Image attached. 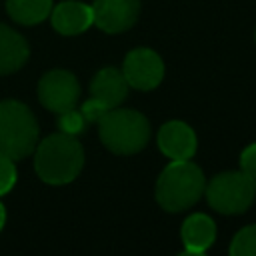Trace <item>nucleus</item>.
Wrapping results in <instances>:
<instances>
[{
	"label": "nucleus",
	"instance_id": "7ed1b4c3",
	"mask_svg": "<svg viewBox=\"0 0 256 256\" xmlns=\"http://www.w3.org/2000/svg\"><path fill=\"white\" fill-rule=\"evenodd\" d=\"M96 124L100 142L114 154H136L150 140V124L146 116L130 108H110Z\"/></svg>",
	"mask_w": 256,
	"mask_h": 256
},
{
	"label": "nucleus",
	"instance_id": "a211bd4d",
	"mask_svg": "<svg viewBox=\"0 0 256 256\" xmlns=\"http://www.w3.org/2000/svg\"><path fill=\"white\" fill-rule=\"evenodd\" d=\"M80 112H82V116H84V120H86V122H98V120L108 112V108H106L100 100H96V98H92V96H90V98L82 104Z\"/></svg>",
	"mask_w": 256,
	"mask_h": 256
},
{
	"label": "nucleus",
	"instance_id": "f3484780",
	"mask_svg": "<svg viewBox=\"0 0 256 256\" xmlns=\"http://www.w3.org/2000/svg\"><path fill=\"white\" fill-rule=\"evenodd\" d=\"M16 184V166L14 160L0 154V196L8 194Z\"/></svg>",
	"mask_w": 256,
	"mask_h": 256
},
{
	"label": "nucleus",
	"instance_id": "2eb2a0df",
	"mask_svg": "<svg viewBox=\"0 0 256 256\" xmlns=\"http://www.w3.org/2000/svg\"><path fill=\"white\" fill-rule=\"evenodd\" d=\"M232 256H256V224L244 226L236 232L232 244H230Z\"/></svg>",
	"mask_w": 256,
	"mask_h": 256
},
{
	"label": "nucleus",
	"instance_id": "0eeeda50",
	"mask_svg": "<svg viewBox=\"0 0 256 256\" xmlns=\"http://www.w3.org/2000/svg\"><path fill=\"white\" fill-rule=\"evenodd\" d=\"M122 74L130 88L148 92L154 90L164 78V62L152 48H134L126 54Z\"/></svg>",
	"mask_w": 256,
	"mask_h": 256
},
{
	"label": "nucleus",
	"instance_id": "4468645a",
	"mask_svg": "<svg viewBox=\"0 0 256 256\" xmlns=\"http://www.w3.org/2000/svg\"><path fill=\"white\" fill-rule=\"evenodd\" d=\"M52 0H6L8 16L24 26L44 22L52 12Z\"/></svg>",
	"mask_w": 256,
	"mask_h": 256
},
{
	"label": "nucleus",
	"instance_id": "f03ea898",
	"mask_svg": "<svg viewBox=\"0 0 256 256\" xmlns=\"http://www.w3.org/2000/svg\"><path fill=\"white\" fill-rule=\"evenodd\" d=\"M204 186L206 178L198 164L172 160L156 180V202L166 212H182L200 200Z\"/></svg>",
	"mask_w": 256,
	"mask_h": 256
},
{
	"label": "nucleus",
	"instance_id": "9d476101",
	"mask_svg": "<svg viewBox=\"0 0 256 256\" xmlns=\"http://www.w3.org/2000/svg\"><path fill=\"white\" fill-rule=\"evenodd\" d=\"M48 18L54 30L60 32L62 36H78L94 24L92 6L76 0H62L60 4L52 6Z\"/></svg>",
	"mask_w": 256,
	"mask_h": 256
},
{
	"label": "nucleus",
	"instance_id": "ddd939ff",
	"mask_svg": "<svg viewBox=\"0 0 256 256\" xmlns=\"http://www.w3.org/2000/svg\"><path fill=\"white\" fill-rule=\"evenodd\" d=\"M30 48L26 38L6 24H0V76L20 70L26 64Z\"/></svg>",
	"mask_w": 256,
	"mask_h": 256
},
{
	"label": "nucleus",
	"instance_id": "9b49d317",
	"mask_svg": "<svg viewBox=\"0 0 256 256\" xmlns=\"http://www.w3.org/2000/svg\"><path fill=\"white\" fill-rule=\"evenodd\" d=\"M128 82L118 68H102L94 74L90 82V96L100 100L108 110L120 106L128 96Z\"/></svg>",
	"mask_w": 256,
	"mask_h": 256
},
{
	"label": "nucleus",
	"instance_id": "dca6fc26",
	"mask_svg": "<svg viewBox=\"0 0 256 256\" xmlns=\"http://www.w3.org/2000/svg\"><path fill=\"white\" fill-rule=\"evenodd\" d=\"M84 124H86V120H84L82 112L76 110V108H70V110H64V112L58 114V128L64 134L78 136L84 130Z\"/></svg>",
	"mask_w": 256,
	"mask_h": 256
},
{
	"label": "nucleus",
	"instance_id": "f257e3e1",
	"mask_svg": "<svg viewBox=\"0 0 256 256\" xmlns=\"http://www.w3.org/2000/svg\"><path fill=\"white\" fill-rule=\"evenodd\" d=\"M84 166V148L76 136L58 132L36 144L34 170L38 178L52 186L72 182Z\"/></svg>",
	"mask_w": 256,
	"mask_h": 256
},
{
	"label": "nucleus",
	"instance_id": "39448f33",
	"mask_svg": "<svg viewBox=\"0 0 256 256\" xmlns=\"http://www.w3.org/2000/svg\"><path fill=\"white\" fill-rule=\"evenodd\" d=\"M204 194L208 204L220 214H242L256 198V180L242 170L216 174L206 186Z\"/></svg>",
	"mask_w": 256,
	"mask_h": 256
},
{
	"label": "nucleus",
	"instance_id": "6e6552de",
	"mask_svg": "<svg viewBox=\"0 0 256 256\" xmlns=\"http://www.w3.org/2000/svg\"><path fill=\"white\" fill-rule=\"evenodd\" d=\"M94 26L106 34L130 30L140 16V0H94Z\"/></svg>",
	"mask_w": 256,
	"mask_h": 256
},
{
	"label": "nucleus",
	"instance_id": "f8f14e48",
	"mask_svg": "<svg viewBox=\"0 0 256 256\" xmlns=\"http://www.w3.org/2000/svg\"><path fill=\"white\" fill-rule=\"evenodd\" d=\"M180 238L186 254H204L216 240V224L208 214H190L180 228Z\"/></svg>",
	"mask_w": 256,
	"mask_h": 256
},
{
	"label": "nucleus",
	"instance_id": "6ab92c4d",
	"mask_svg": "<svg viewBox=\"0 0 256 256\" xmlns=\"http://www.w3.org/2000/svg\"><path fill=\"white\" fill-rule=\"evenodd\" d=\"M240 170L256 180V142L242 150V154H240Z\"/></svg>",
	"mask_w": 256,
	"mask_h": 256
},
{
	"label": "nucleus",
	"instance_id": "aec40b11",
	"mask_svg": "<svg viewBox=\"0 0 256 256\" xmlns=\"http://www.w3.org/2000/svg\"><path fill=\"white\" fill-rule=\"evenodd\" d=\"M4 222H6V208H4V204L0 202V230L4 228Z\"/></svg>",
	"mask_w": 256,
	"mask_h": 256
},
{
	"label": "nucleus",
	"instance_id": "423d86ee",
	"mask_svg": "<svg viewBox=\"0 0 256 256\" xmlns=\"http://www.w3.org/2000/svg\"><path fill=\"white\" fill-rule=\"evenodd\" d=\"M38 100L54 114L76 108L80 100V84L68 70H50L38 82Z\"/></svg>",
	"mask_w": 256,
	"mask_h": 256
},
{
	"label": "nucleus",
	"instance_id": "20e7f679",
	"mask_svg": "<svg viewBox=\"0 0 256 256\" xmlns=\"http://www.w3.org/2000/svg\"><path fill=\"white\" fill-rule=\"evenodd\" d=\"M38 122L32 110L20 100H0V154L22 160L36 150Z\"/></svg>",
	"mask_w": 256,
	"mask_h": 256
},
{
	"label": "nucleus",
	"instance_id": "1a4fd4ad",
	"mask_svg": "<svg viewBox=\"0 0 256 256\" xmlns=\"http://www.w3.org/2000/svg\"><path fill=\"white\" fill-rule=\"evenodd\" d=\"M160 152L170 160H190L196 154V134L194 130L180 120H170L160 126L156 136Z\"/></svg>",
	"mask_w": 256,
	"mask_h": 256
}]
</instances>
